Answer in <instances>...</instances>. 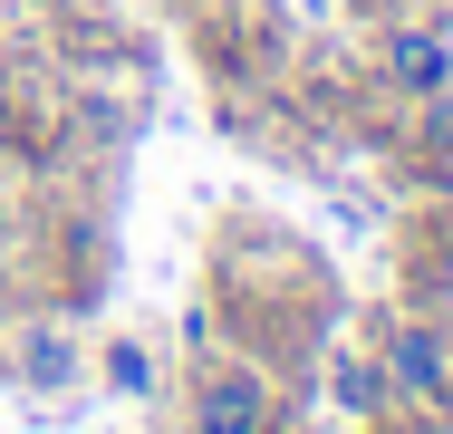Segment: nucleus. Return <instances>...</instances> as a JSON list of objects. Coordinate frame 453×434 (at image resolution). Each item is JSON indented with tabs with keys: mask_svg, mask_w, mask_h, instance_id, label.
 Returning a JSON list of instances; mask_svg holds the SVG:
<instances>
[{
	"mask_svg": "<svg viewBox=\"0 0 453 434\" xmlns=\"http://www.w3.org/2000/svg\"><path fill=\"white\" fill-rule=\"evenodd\" d=\"M425 145L453 165V87H444V97H425Z\"/></svg>",
	"mask_w": 453,
	"mask_h": 434,
	"instance_id": "6",
	"label": "nucleus"
},
{
	"mask_svg": "<svg viewBox=\"0 0 453 434\" xmlns=\"http://www.w3.org/2000/svg\"><path fill=\"white\" fill-rule=\"evenodd\" d=\"M328 386H338V415H357V425H366V415H386V367L357 357V347L328 367Z\"/></svg>",
	"mask_w": 453,
	"mask_h": 434,
	"instance_id": "4",
	"label": "nucleus"
},
{
	"mask_svg": "<svg viewBox=\"0 0 453 434\" xmlns=\"http://www.w3.org/2000/svg\"><path fill=\"white\" fill-rule=\"evenodd\" d=\"M386 78L405 97H444L453 87V39L444 29H386Z\"/></svg>",
	"mask_w": 453,
	"mask_h": 434,
	"instance_id": "3",
	"label": "nucleus"
},
{
	"mask_svg": "<svg viewBox=\"0 0 453 434\" xmlns=\"http://www.w3.org/2000/svg\"><path fill=\"white\" fill-rule=\"evenodd\" d=\"M0 242H10V183H0Z\"/></svg>",
	"mask_w": 453,
	"mask_h": 434,
	"instance_id": "7",
	"label": "nucleus"
},
{
	"mask_svg": "<svg viewBox=\"0 0 453 434\" xmlns=\"http://www.w3.org/2000/svg\"><path fill=\"white\" fill-rule=\"evenodd\" d=\"M193 434H280V386L242 357H212L193 376Z\"/></svg>",
	"mask_w": 453,
	"mask_h": 434,
	"instance_id": "1",
	"label": "nucleus"
},
{
	"mask_svg": "<svg viewBox=\"0 0 453 434\" xmlns=\"http://www.w3.org/2000/svg\"><path fill=\"white\" fill-rule=\"evenodd\" d=\"M68 367H78V347L58 338V329H29V347H19V376L29 386H68Z\"/></svg>",
	"mask_w": 453,
	"mask_h": 434,
	"instance_id": "5",
	"label": "nucleus"
},
{
	"mask_svg": "<svg viewBox=\"0 0 453 434\" xmlns=\"http://www.w3.org/2000/svg\"><path fill=\"white\" fill-rule=\"evenodd\" d=\"M376 367H386V396H405V406H434V415L453 406V347L434 338V329H415V319H405V329L386 338V357H376Z\"/></svg>",
	"mask_w": 453,
	"mask_h": 434,
	"instance_id": "2",
	"label": "nucleus"
}]
</instances>
